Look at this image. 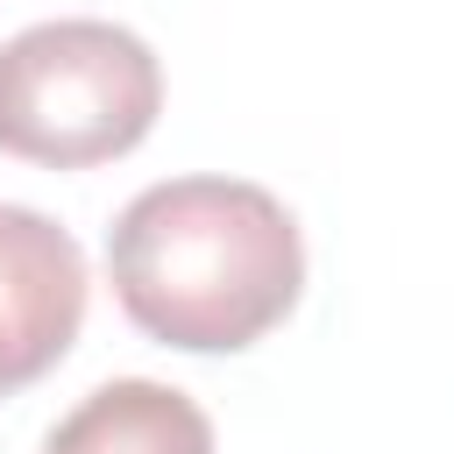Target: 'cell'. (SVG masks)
Returning <instances> with one entry per match:
<instances>
[{"label":"cell","mask_w":454,"mask_h":454,"mask_svg":"<svg viewBox=\"0 0 454 454\" xmlns=\"http://www.w3.org/2000/svg\"><path fill=\"white\" fill-rule=\"evenodd\" d=\"M121 312L184 355L262 340L305 284V241L277 192L248 177H163L106 227Z\"/></svg>","instance_id":"1"},{"label":"cell","mask_w":454,"mask_h":454,"mask_svg":"<svg viewBox=\"0 0 454 454\" xmlns=\"http://www.w3.org/2000/svg\"><path fill=\"white\" fill-rule=\"evenodd\" d=\"M85 326V248L35 206H0V397L64 362Z\"/></svg>","instance_id":"3"},{"label":"cell","mask_w":454,"mask_h":454,"mask_svg":"<svg viewBox=\"0 0 454 454\" xmlns=\"http://www.w3.org/2000/svg\"><path fill=\"white\" fill-rule=\"evenodd\" d=\"M43 454H213V419L170 383L114 376L71 419H57Z\"/></svg>","instance_id":"4"},{"label":"cell","mask_w":454,"mask_h":454,"mask_svg":"<svg viewBox=\"0 0 454 454\" xmlns=\"http://www.w3.org/2000/svg\"><path fill=\"white\" fill-rule=\"evenodd\" d=\"M163 114V64L121 21H35L0 43V149L50 170L128 156Z\"/></svg>","instance_id":"2"}]
</instances>
